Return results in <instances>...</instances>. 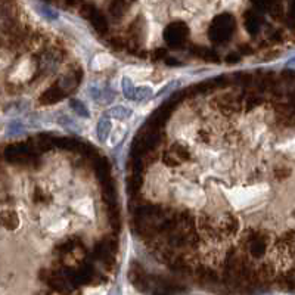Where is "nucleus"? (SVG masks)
I'll return each instance as SVG.
<instances>
[{
	"label": "nucleus",
	"instance_id": "1",
	"mask_svg": "<svg viewBox=\"0 0 295 295\" xmlns=\"http://www.w3.org/2000/svg\"><path fill=\"white\" fill-rule=\"evenodd\" d=\"M110 130H111V121L102 118V120L99 121V124H97V136H99V139H101L102 142L107 140V137L110 135Z\"/></svg>",
	"mask_w": 295,
	"mask_h": 295
},
{
	"label": "nucleus",
	"instance_id": "2",
	"mask_svg": "<svg viewBox=\"0 0 295 295\" xmlns=\"http://www.w3.org/2000/svg\"><path fill=\"white\" fill-rule=\"evenodd\" d=\"M110 115L115 118V120H126L132 115V111L126 107H115L110 111Z\"/></svg>",
	"mask_w": 295,
	"mask_h": 295
},
{
	"label": "nucleus",
	"instance_id": "3",
	"mask_svg": "<svg viewBox=\"0 0 295 295\" xmlns=\"http://www.w3.org/2000/svg\"><path fill=\"white\" fill-rule=\"evenodd\" d=\"M123 91H124V94H126V97L127 99H133L135 101V86H133V83H132V80L130 78H123Z\"/></svg>",
	"mask_w": 295,
	"mask_h": 295
},
{
	"label": "nucleus",
	"instance_id": "4",
	"mask_svg": "<svg viewBox=\"0 0 295 295\" xmlns=\"http://www.w3.org/2000/svg\"><path fill=\"white\" fill-rule=\"evenodd\" d=\"M71 107H72V110L78 114L80 117H86V118L90 117V114H89L86 105H84L83 102H80V101H77V99H72V101H71Z\"/></svg>",
	"mask_w": 295,
	"mask_h": 295
},
{
	"label": "nucleus",
	"instance_id": "5",
	"mask_svg": "<svg viewBox=\"0 0 295 295\" xmlns=\"http://www.w3.org/2000/svg\"><path fill=\"white\" fill-rule=\"evenodd\" d=\"M151 94H152V90L149 87H140V89H136V91H135V101L145 99V97H148Z\"/></svg>",
	"mask_w": 295,
	"mask_h": 295
},
{
	"label": "nucleus",
	"instance_id": "6",
	"mask_svg": "<svg viewBox=\"0 0 295 295\" xmlns=\"http://www.w3.org/2000/svg\"><path fill=\"white\" fill-rule=\"evenodd\" d=\"M40 12L47 17V18H56L58 15H56V12L55 11H52L50 8H47V6H40Z\"/></svg>",
	"mask_w": 295,
	"mask_h": 295
}]
</instances>
